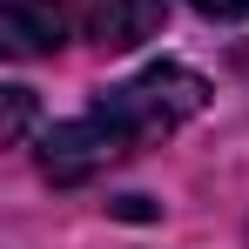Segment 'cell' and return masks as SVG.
<instances>
[{"label": "cell", "instance_id": "6", "mask_svg": "<svg viewBox=\"0 0 249 249\" xmlns=\"http://www.w3.org/2000/svg\"><path fill=\"white\" fill-rule=\"evenodd\" d=\"M189 7H202V14H215V20H236V14H249V0H189Z\"/></svg>", "mask_w": 249, "mask_h": 249}, {"label": "cell", "instance_id": "1", "mask_svg": "<svg viewBox=\"0 0 249 249\" xmlns=\"http://www.w3.org/2000/svg\"><path fill=\"white\" fill-rule=\"evenodd\" d=\"M202 101H209L202 74H189V68H148V74H135V81L108 88L94 108L122 128L128 148H135V142H155V135H168V128H182Z\"/></svg>", "mask_w": 249, "mask_h": 249}, {"label": "cell", "instance_id": "3", "mask_svg": "<svg viewBox=\"0 0 249 249\" xmlns=\"http://www.w3.org/2000/svg\"><path fill=\"white\" fill-rule=\"evenodd\" d=\"M81 27L94 47H142L162 27V0H81Z\"/></svg>", "mask_w": 249, "mask_h": 249}, {"label": "cell", "instance_id": "4", "mask_svg": "<svg viewBox=\"0 0 249 249\" xmlns=\"http://www.w3.org/2000/svg\"><path fill=\"white\" fill-rule=\"evenodd\" d=\"M61 34H68V20H61L54 0H0V47H7L14 61L61 47Z\"/></svg>", "mask_w": 249, "mask_h": 249}, {"label": "cell", "instance_id": "2", "mask_svg": "<svg viewBox=\"0 0 249 249\" xmlns=\"http://www.w3.org/2000/svg\"><path fill=\"white\" fill-rule=\"evenodd\" d=\"M122 155H135V148H128V135L108 122L101 108H88V115H74V122L47 128V142H41V168H47V182H88V175L115 168Z\"/></svg>", "mask_w": 249, "mask_h": 249}, {"label": "cell", "instance_id": "5", "mask_svg": "<svg viewBox=\"0 0 249 249\" xmlns=\"http://www.w3.org/2000/svg\"><path fill=\"white\" fill-rule=\"evenodd\" d=\"M34 122V101H27V88H7V142H20Z\"/></svg>", "mask_w": 249, "mask_h": 249}]
</instances>
